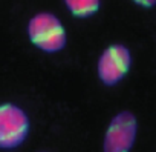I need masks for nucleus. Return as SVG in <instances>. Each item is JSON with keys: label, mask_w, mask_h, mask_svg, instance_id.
I'll return each instance as SVG.
<instances>
[{"label": "nucleus", "mask_w": 156, "mask_h": 152, "mask_svg": "<svg viewBox=\"0 0 156 152\" xmlns=\"http://www.w3.org/2000/svg\"><path fill=\"white\" fill-rule=\"evenodd\" d=\"M64 3L76 17H89L100 8V0H64Z\"/></svg>", "instance_id": "5"}, {"label": "nucleus", "mask_w": 156, "mask_h": 152, "mask_svg": "<svg viewBox=\"0 0 156 152\" xmlns=\"http://www.w3.org/2000/svg\"><path fill=\"white\" fill-rule=\"evenodd\" d=\"M31 42L44 52H57L66 45V32L61 22L49 13H40L29 20Z\"/></svg>", "instance_id": "1"}, {"label": "nucleus", "mask_w": 156, "mask_h": 152, "mask_svg": "<svg viewBox=\"0 0 156 152\" xmlns=\"http://www.w3.org/2000/svg\"><path fill=\"white\" fill-rule=\"evenodd\" d=\"M29 131L28 115L16 105L0 106V147L12 149L22 144Z\"/></svg>", "instance_id": "2"}, {"label": "nucleus", "mask_w": 156, "mask_h": 152, "mask_svg": "<svg viewBox=\"0 0 156 152\" xmlns=\"http://www.w3.org/2000/svg\"><path fill=\"white\" fill-rule=\"evenodd\" d=\"M138 123L132 112L124 111L113 117L104 137V152H130L136 138Z\"/></svg>", "instance_id": "3"}, {"label": "nucleus", "mask_w": 156, "mask_h": 152, "mask_svg": "<svg viewBox=\"0 0 156 152\" xmlns=\"http://www.w3.org/2000/svg\"><path fill=\"white\" fill-rule=\"evenodd\" d=\"M130 51L122 45L109 46L98 60V75L104 85L112 86L121 82L130 69Z\"/></svg>", "instance_id": "4"}, {"label": "nucleus", "mask_w": 156, "mask_h": 152, "mask_svg": "<svg viewBox=\"0 0 156 152\" xmlns=\"http://www.w3.org/2000/svg\"><path fill=\"white\" fill-rule=\"evenodd\" d=\"M135 3H138L139 6H144V8H151L156 5V0H133Z\"/></svg>", "instance_id": "6"}]
</instances>
